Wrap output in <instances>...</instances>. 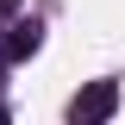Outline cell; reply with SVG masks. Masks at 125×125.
I'll return each mask as SVG.
<instances>
[{
	"instance_id": "3957f363",
	"label": "cell",
	"mask_w": 125,
	"mask_h": 125,
	"mask_svg": "<svg viewBox=\"0 0 125 125\" xmlns=\"http://www.w3.org/2000/svg\"><path fill=\"white\" fill-rule=\"evenodd\" d=\"M0 125H13V119H6V113H0Z\"/></svg>"
},
{
	"instance_id": "277c9868",
	"label": "cell",
	"mask_w": 125,
	"mask_h": 125,
	"mask_svg": "<svg viewBox=\"0 0 125 125\" xmlns=\"http://www.w3.org/2000/svg\"><path fill=\"white\" fill-rule=\"evenodd\" d=\"M0 62H6V56H0Z\"/></svg>"
},
{
	"instance_id": "6da1fadb",
	"label": "cell",
	"mask_w": 125,
	"mask_h": 125,
	"mask_svg": "<svg viewBox=\"0 0 125 125\" xmlns=\"http://www.w3.org/2000/svg\"><path fill=\"white\" fill-rule=\"evenodd\" d=\"M119 113V88L113 81H88V88L69 100V125H106Z\"/></svg>"
},
{
	"instance_id": "7a4b0ae2",
	"label": "cell",
	"mask_w": 125,
	"mask_h": 125,
	"mask_svg": "<svg viewBox=\"0 0 125 125\" xmlns=\"http://www.w3.org/2000/svg\"><path fill=\"white\" fill-rule=\"evenodd\" d=\"M38 44H44L38 19H19V25H6V38H0V56H6V62H25V56H31Z\"/></svg>"
}]
</instances>
